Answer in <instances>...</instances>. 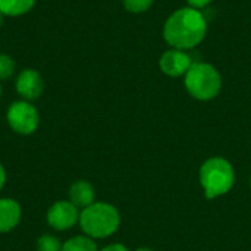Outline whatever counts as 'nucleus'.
<instances>
[{"label": "nucleus", "mask_w": 251, "mask_h": 251, "mask_svg": "<svg viewBox=\"0 0 251 251\" xmlns=\"http://www.w3.org/2000/svg\"><path fill=\"white\" fill-rule=\"evenodd\" d=\"M69 201L76 206L78 209H85L88 206H91L94 203L96 199V193L93 185L85 181V179H79L75 181L71 187H69V193H68Z\"/></svg>", "instance_id": "nucleus-10"}, {"label": "nucleus", "mask_w": 251, "mask_h": 251, "mask_svg": "<svg viewBox=\"0 0 251 251\" xmlns=\"http://www.w3.org/2000/svg\"><path fill=\"white\" fill-rule=\"evenodd\" d=\"M0 97H1V84H0Z\"/></svg>", "instance_id": "nucleus-21"}, {"label": "nucleus", "mask_w": 251, "mask_h": 251, "mask_svg": "<svg viewBox=\"0 0 251 251\" xmlns=\"http://www.w3.org/2000/svg\"><path fill=\"white\" fill-rule=\"evenodd\" d=\"M100 251H129L125 246H122V244H109V246H106L104 249H101Z\"/></svg>", "instance_id": "nucleus-17"}, {"label": "nucleus", "mask_w": 251, "mask_h": 251, "mask_svg": "<svg viewBox=\"0 0 251 251\" xmlns=\"http://www.w3.org/2000/svg\"><path fill=\"white\" fill-rule=\"evenodd\" d=\"M184 84L191 97L200 101H209L221 93L222 76L219 71L206 62H193L188 72L184 75Z\"/></svg>", "instance_id": "nucleus-4"}, {"label": "nucleus", "mask_w": 251, "mask_h": 251, "mask_svg": "<svg viewBox=\"0 0 251 251\" xmlns=\"http://www.w3.org/2000/svg\"><path fill=\"white\" fill-rule=\"evenodd\" d=\"M79 226L84 234L93 240H103L112 237L119 225L121 215L118 209L110 203L94 201L79 213Z\"/></svg>", "instance_id": "nucleus-2"}, {"label": "nucleus", "mask_w": 251, "mask_h": 251, "mask_svg": "<svg viewBox=\"0 0 251 251\" xmlns=\"http://www.w3.org/2000/svg\"><path fill=\"white\" fill-rule=\"evenodd\" d=\"M47 224L56 231H68L79 221V209L69 200H60L47 210Z\"/></svg>", "instance_id": "nucleus-6"}, {"label": "nucleus", "mask_w": 251, "mask_h": 251, "mask_svg": "<svg viewBox=\"0 0 251 251\" xmlns=\"http://www.w3.org/2000/svg\"><path fill=\"white\" fill-rule=\"evenodd\" d=\"M135 251H153L151 249H147V247H141V249H138V250Z\"/></svg>", "instance_id": "nucleus-20"}, {"label": "nucleus", "mask_w": 251, "mask_h": 251, "mask_svg": "<svg viewBox=\"0 0 251 251\" xmlns=\"http://www.w3.org/2000/svg\"><path fill=\"white\" fill-rule=\"evenodd\" d=\"M3 22H4V15H3V13L0 12V26L3 25Z\"/></svg>", "instance_id": "nucleus-19"}, {"label": "nucleus", "mask_w": 251, "mask_h": 251, "mask_svg": "<svg viewBox=\"0 0 251 251\" xmlns=\"http://www.w3.org/2000/svg\"><path fill=\"white\" fill-rule=\"evenodd\" d=\"M250 188H251V176H250Z\"/></svg>", "instance_id": "nucleus-22"}, {"label": "nucleus", "mask_w": 251, "mask_h": 251, "mask_svg": "<svg viewBox=\"0 0 251 251\" xmlns=\"http://www.w3.org/2000/svg\"><path fill=\"white\" fill-rule=\"evenodd\" d=\"M213 0H187L188 6L190 7H194V9H201V7H206L207 4H210Z\"/></svg>", "instance_id": "nucleus-16"}, {"label": "nucleus", "mask_w": 251, "mask_h": 251, "mask_svg": "<svg viewBox=\"0 0 251 251\" xmlns=\"http://www.w3.org/2000/svg\"><path fill=\"white\" fill-rule=\"evenodd\" d=\"M35 4V0H0V12L4 16H22Z\"/></svg>", "instance_id": "nucleus-11"}, {"label": "nucleus", "mask_w": 251, "mask_h": 251, "mask_svg": "<svg viewBox=\"0 0 251 251\" xmlns=\"http://www.w3.org/2000/svg\"><path fill=\"white\" fill-rule=\"evenodd\" d=\"M15 87H16V93L22 97V100L32 101L38 99L43 93V87H44L43 76L40 75L38 71L26 68L18 75Z\"/></svg>", "instance_id": "nucleus-8"}, {"label": "nucleus", "mask_w": 251, "mask_h": 251, "mask_svg": "<svg viewBox=\"0 0 251 251\" xmlns=\"http://www.w3.org/2000/svg\"><path fill=\"white\" fill-rule=\"evenodd\" d=\"M200 185L206 199H218L228 194L235 182V171L231 162L225 157L216 156L207 159L199 172Z\"/></svg>", "instance_id": "nucleus-3"}, {"label": "nucleus", "mask_w": 251, "mask_h": 251, "mask_svg": "<svg viewBox=\"0 0 251 251\" xmlns=\"http://www.w3.org/2000/svg\"><path fill=\"white\" fill-rule=\"evenodd\" d=\"M207 34V21L204 15L194 7L176 9L163 25V38L178 50H190L197 47Z\"/></svg>", "instance_id": "nucleus-1"}, {"label": "nucleus", "mask_w": 251, "mask_h": 251, "mask_svg": "<svg viewBox=\"0 0 251 251\" xmlns=\"http://www.w3.org/2000/svg\"><path fill=\"white\" fill-rule=\"evenodd\" d=\"M22 209L13 199H0V232H10L21 222Z\"/></svg>", "instance_id": "nucleus-9"}, {"label": "nucleus", "mask_w": 251, "mask_h": 251, "mask_svg": "<svg viewBox=\"0 0 251 251\" xmlns=\"http://www.w3.org/2000/svg\"><path fill=\"white\" fill-rule=\"evenodd\" d=\"M153 3H154V0H122L125 10H128L129 13H134V15L147 12Z\"/></svg>", "instance_id": "nucleus-15"}, {"label": "nucleus", "mask_w": 251, "mask_h": 251, "mask_svg": "<svg viewBox=\"0 0 251 251\" xmlns=\"http://www.w3.org/2000/svg\"><path fill=\"white\" fill-rule=\"evenodd\" d=\"M62 251H99V249L93 238L87 235H76L63 243Z\"/></svg>", "instance_id": "nucleus-12"}, {"label": "nucleus", "mask_w": 251, "mask_h": 251, "mask_svg": "<svg viewBox=\"0 0 251 251\" xmlns=\"http://www.w3.org/2000/svg\"><path fill=\"white\" fill-rule=\"evenodd\" d=\"M6 121L16 134L31 135L38 128L40 115L34 104L26 100H18L9 106L6 112Z\"/></svg>", "instance_id": "nucleus-5"}, {"label": "nucleus", "mask_w": 251, "mask_h": 251, "mask_svg": "<svg viewBox=\"0 0 251 251\" xmlns=\"http://www.w3.org/2000/svg\"><path fill=\"white\" fill-rule=\"evenodd\" d=\"M16 71V62L4 53H0V81H6L13 76Z\"/></svg>", "instance_id": "nucleus-13"}, {"label": "nucleus", "mask_w": 251, "mask_h": 251, "mask_svg": "<svg viewBox=\"0 0 251 251\" xmlns=\"http://www.w3.org/2000/svg\"><path fill=\"white\" fill-rule=\"evenodd\" d=\"M62 246L59 238L50 234H44L37 241V250L38 251H62Z\"/></svg>", "instance_id": "nucleus-14"}, {"label": "nucleus", "mask_w": 251, "mask_h": 251, "mask_svg": "<svg viewBox=\"0 0 251 251\" xmlns=\"http://www.w3.org/2000/svg\"><path fill=\"white\" fill-rule=\"evenodd\" d=\"M191 65H193L191 57L184 50H178V49L166 50L159 59L160 71L171 78L184 76L191 68Z\"/></svg>", "instance_id": "nucleus-7"}, {"label": "nucleus", "mask_w": 251, "mask_h": 251, "mask_svg": "<svg viewBox=\"0 0 251 251\" xmlns=\"http://www.w3.org/2000/svg\"><path fill=\"white\" fill-rule=\"evenodd\" d=\"M4 182H6V171H4L3 165L0 163V191H1V188L4 185Z\"/></svg>", "instance_id": "nucleus-18"}]
</instances>
